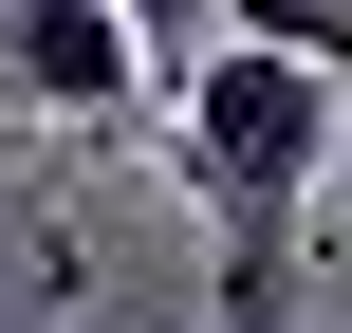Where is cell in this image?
Masks as SVG:
<instances>
[{"instance_id": "2", "label": "cell", "mask_w": 352, "mask_h": 333, "mask_svg": "<svg viewBox=\"0 0 352 333\" xmlns=\"http://www.w3.org/2000/svg\"><path fill=\"white\" fill-rule=\"evenodd\" d=\"M0 93L111 130V111H148V19L130 0H0Z\"/></svg>"}, {"instance_id": "1", "label": "cell", "mask_w": 352, "mask_h": 333, "mask_svg": "<svg viewBox=\"0 0 352 333\" xmlns=\"http://www.w3.org/2000/svg\"><path fill=\"white\" fill-rule=\"evenodd\" d=\"M167 111H186L167 167L223 222V333H297V222H316V167H334V74L260 56V37H204Z\"/></svg>"}, {"instance_id": "4", "label": "cell", "mask_w": 352, "mask_h": 333, "mask_svg": "<svg viewBox=\"0 0 352 333\" xmlns=\"http://www.w3.org/2000/svg\"><path fill=\"white\" fill-rule=\"evenodd\" d=\"M130 19H148V56H204V37H186V19H204V0H130Z\"/></svg>"}, {"instance_id": "5", "label": "cell", "mask_w": 352, "mask_h": 333, "mask_svg": "<svg viewBox=\"0 0 352 333\" xmlns=\"http://www.w3.org/2000/svg\"><path fill=\"white\" fill-rule=\"evenodd\" d=\"M0 222H19V204H0Z\"/></svg>"}, {"instance_id": "3", "label": "cell", "mask_w": 352, "mask_h": 333, "mask_svg": "<svg viewBox=\"0 0 352 333\" xmlns=\"http://www.w3.org/2000/svg\"><path fill=\"white\" fill-rule=\"evenodd\" d=\"M223 37H260V56H316L352 93V0H223Z\"/></svg>"}]
</instances>
